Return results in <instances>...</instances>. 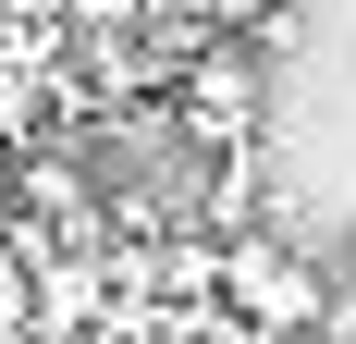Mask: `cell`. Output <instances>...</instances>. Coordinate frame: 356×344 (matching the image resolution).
I'll use <instances>...</instances> for the list:
<instances>
[{
    "mask_svg": "<svg viewBox=\"0 0 356 344\" xmlns=\"http://www.w3.org/2000/svg\"><path fill=\"white\" fill-rule=\"evenodd\" d=\"M221 308L246 332H320L332 320V258H295L283 234H234L221 246Z\"/></svg>",
    "mask_w": 356,
    "mask_h": 344,
    "instance_id": "6da1fadb",
    "label": "cell"
},
{
    "mask_svg": "<svg viewBox=\"0 0 356 344\" xmlns=\"http://www.w3.org/2000/svg\"><path fill=\"white\" fill-rule=\"evenodd\" d=\"M172 136L184 148H258V111H270V74H258V37H209L197 62L172 74Z\"/></svg>",
    "mask_w": 356,
    "mask_h": 344,
    "instance_id": "7a4b0ae2",
    "label": "cell"
},
{
    "mask_svg": "<svg viewBox=\"0 0 356 344\" xmlns=\"http://www.w3.org/2000/svg\"><path fill=\"white\" fill-rule=\"evenodd\" d=\"M258 148H197V221L209 234H258Z\"/></svg>",
    "mask_w": 356,
    "mask_h": 344,
    "instance_id": "3957f363",
    "label": "cell"
},
{
    "mask_svg": "<svg viewBox=\"0 0 356 344\" xmlns=\"http://www.w3.org/2000/svg\"><path fill=\"white\" fill-rule=\"evenodd\" d=\"M332 283H356V234H344V246H332Z\"/></svg>",
    "mask_w": 356,
    "mask_h": 344,
    "instance_id": "277c9868",
    "label": "cell"
}]
</instances>
